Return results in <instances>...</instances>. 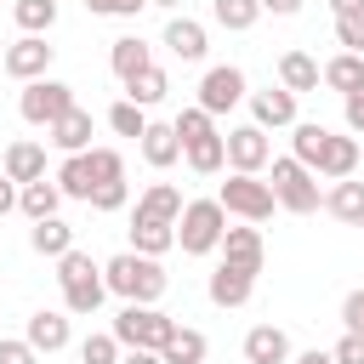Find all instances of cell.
Listing matches in <instances>:
<instances>
[{"label":"cell","mask_w":364,"mask_h":364,"mask_svg":"<svg viewBox=\"0 0 364 364\" xmlns=\"http://www.w3.org/2000/svg\"><path fill=\"white\" fill-rule=\"evenodd\" d=\"M324 136H330V125H318V119H296V159L313 171V159H318V148H324Z\"/></svg>","instance_id":"cell-37"},{"label":"cell","mask_w":364,"mask_h":364,"mask_svg":"<svg viewBox=\"0 0 364 364\" xmlns=\"http://www.w3.org/2000/svg\"><path fill=\"white\" fill-rule=\"evenodd\" d=\"M324 210H330L336 222H347V228H364V182L341 176V182L324 193Z\"/></svg>","instance_id":"cell-25"},{"label":"cell","mask_w":364,"mask_h":364,"mask_svg":"<svg viewBox=\"0 0 364 364\" xmlns=\"http://www.w3.org/2000/svg\"><path fill=\"white\" fill-rule=\"evenodd\" d=\"M330 11H336V17H358V11H364V0H330Z\"/></svg>","instance_id":"cell-49"},{"label":"cell","mask_w":364,"mask_h":364,"mask_svg":"<svg viewBox=\"0 0 364 364\" xmlns=\"http://www.w3.org/2000/svg\"><path fill=\"white\" fill-rule=\"evenodd\" d=\"M205 290H210L216 307H245L250 290H256V273H245V267H233V262H216V273H210Z\"/></svg>","instance_id":"cell-14"},{"label":"cell","mask_w":364,"mask_h":364,"mask_svg":"<svg viewBox=\"0 0 364 364\" xmlns=\"http://www.w3.org/2000/svg\"><path fill=\"white\" fill-rule=\"evenodd\" d=\"M245 364H290V336L279 324L245 330Z\"/></svg>","instance_id":"cell-16"},{"label":"cell","mask_w":364,"mask_h":364,"mask_svg":"<svg viewBox=\"0 0 364 364\" xmlns=\"http://www.w3.org/2000/svg\"><path fill=\"white\" fill-rule=\"evenodd\" d=\"M148 0H85V11L91 17H136Z\"/></svg>","instance_id":"cell-42"},{"label":"cell","mask_w":364,"mask_h":364,"mask_svg":"<svg viewBox=\"0 0 364 364\" xmlns=\"http://www.w3.org/2000/svg\"><path fill=\"white\" fill-rule=\"evenodd\" d=\"M210 17H216L228 34H245V28H256L262 0H210Z\"/></svg>","instance_id":"cell-31"},{"label":"cell","mask_w":364,"mask_h":364,"mask_svg":"<svg viewBox=\"0 0 364 364\" xmlns=\"http://www.w3.org/2000/svg\"><path fill=\"white\" fill-rule=\"evenodd\" d=\"M102 279H108V290L114 296H125V301H159L165 296V267H159V256H142V250H119L114 262H102Z\"/></svg>","instance_id":"cell-1"},{"label":"cell","mask_w":364,"mask_h":364,"mask_svg":"<svg viewBox=\"0 0 364 364\" xmlns=\"http://www.w3.org/2000/svg\"><path fill=\"white\" fill-rule=\"evenodd\" d=\"M222 136H228V165H233V171H250V176H256V171L273 159L267 131H262L256 119H250V125H233V131H222Z\"/></svg>","instance_id":"cell-10"},{"label":"cell","mask_w":364,"mask_h":364,"mask_svg":"<svg viewBox=\"0 0 364 364\" xmlns=\"http://www.w3.org/2000/svg\"><path fill=\"white\" fill-rule=\"evenodd\" d=\"M57 205H63V188H57V176L23 182V193H17V210H23L28 222H46V216H57Z\"/></svg>","instance_id":"cell-24"},{"label":"cell","mask_w":364,"mask_h":364,"mask_svg":"<svg viewBox=\"0 0 364 364\" xmlns=\"http://www.w3.org/2000/svg\"><path fill=\"white\" fill-rule=\"evenodd\" d=\"M262 11H273V17H296L301 0H262Z\"/></svg>","instance_id":"cell-47"},{"label":"cell","mask_w":364,"mask_h":364,"mask_svg":"<svg viewBox=\"0 0 364 364\" xmlns=\"http://www.w3.org/2000/svg\"><path fill=\"white\" fill-rule=\"evenodd\" d=\"M324 85H330V91H341V97H347V91H358V85H364V57H358V51L330 57V63H324Z\"/></svg>","instance_id":"cell-30"},{"label":"cell","mask_w":364,"mask_h":364,"mask_svg":"<svg viewBox=\"0 0 364 364\" xmlns=\"http://www.w3.org/2000/svg\"><path fill=\"white\" fill-rule=\"evenodd\" d=\"M57 284H63V307H68L74 318H91V313L102 307V296H108V279H102V267H97L85 250L57 256Z\"/></svg>","instance_id":"cell-2"},{"label":"cell","mask_w":364,"mask_h":364,"mask_svg":"<svg viewBox=\"0 0 364 364\" xmlns=\"http://www.w3.org/2000/svg\"><path fill=\"white\" fill-rule=\"evenodd\" d=\"M0 364H40V353H34L28 336H6L0 341Z\"/></svg>","instance_id":"cell-41"},{"label":"cell","mask_w":364,"mask_h":364,"mask_svg":"<svg viewBox=\"0 0 364 364\" xmlns=\"http://www.w3.org/2000/svg\"><path fill=\"white\" fill-rule=\"evenodd\" d=\"M250 114L262 131H279V125H296V91H250Z\"/></svg>","instance_id":"cell-17"},{"label":"cell","mask_w":364,"mask_h":364,"mask_svg":"<svg viewBox=\"0 0 364 364\" xmlns=\"http://www.w3.org/2000/svg\"><path fill=\"white\" fill-rule=\"evenodd\" d=\"M51 51H57V46H46V34H23V40H11V46H6V63H0V68H6L11 80H23V85H28V80H46Z\"/></svg>","instance_id":"cell-9"},{"label":"cell","mask_w":364,"mask_h":364,"mask_svg":"<svg viewBox=\"0 0 364 364\" xmlns=\"http://www.w3.org/2000/svg\"><path fill=\"white\" fill-rule=\"evenodd\" d=\"M341 114H347V131H353V136H364V85L341 97Z\"/></svg>","instance_id":"cell-44"},{"label":"cell","mask_w":364,"mask_h":364,"mask_svg":"<svg viewBox=\"0 0 364 364\" xmlns=\"http://www.w3.org/2000/svg\"><path fill=\"white\" fill-rule=\"evenodd\" d=\"M336 40H341V51H358L364 57V11L358 17H336Z\"/></svg>","instance_id":"cell-40"},{"label":"cell","mask_w":364,"mask_h":364,"mask_svg":"<svg viewBox=\"0 0 364 364\" xmlns=\"http://www.w3.org/2000/svg\"><path fill=\"white\" fill-rule=\"evenodd\" d=\"M28 245H34V256H51V262H57V256L74 250V228H68L63 216H46V222L28 228Z\"/></svg>","instance_id":"cell-27"},{"label":"cell","mask_w":364,"mask_h":364,"mask_svg":"<svg viewBox=\"0 0 364 364\" xmlns=\"http://www.w3.org/2000/svg\"><path fill=\"white\" fill-rule=\"evenodd\" d=\"M91 131H97V119L74 102L63 119H51V125H46V142H51V148H63V154H85V148H91Z\"/></svg>","instance_id":"cell-13"},{"label":"cell","mask_w":364,"mask_h":364,"mask_svg":"<svg viewBox=\"0 0 364 364\" xmlns=\"http://www.w3.org/2000/svg\"><path fill=\"white\" fill-rule=\"evenodd\" d=\"M114 336L119 347H148V353H165V341L176 336V318L159 313L154 301H125L119 318H114Z\"/></svg>","instance_id":"cell-4"},{"label":"cell","mask_w":364,"mask_h":364,"mask_svg":"<svg viewBox=\"0 0 364 364\" xmlns=\"http://www.w3.org/2000/svg\"><path fill=\"white\" fill-rule=\"evenodd\" d=\"M222 210L228 216H239V222H267L273 210H279V199H273V182H256L250 171H233L228 182H222Z\"/></svg>","instance_id":"cell-6"},{"label":"cell","mask_w":364,"mask_h":364,"mask_svg":"<svg viewBox=\"0 0 364 364\" xmlns=\"http://www.w3.org/2000/svg\"><path fill=\"white\" fill-rule=\"evenodd\" d=\"M165 91H171V80H165V68H159V63H154V68H142L136 80H125V97H131L136 108H154Z\"/></svg>","instance_id":"cell-32"},{"label":"cell","mask_w":364,"mask_h":364,"mask_svg":"<svg viewBox=\"0 0 364 364\" xmlns=\"http://www.w3.org/2000/svg\"><path fill=\"white\" fill-rule=\"evenodd\" d=\"M74 108V85H63V80H28L23 85V97H17V114L28 119V125H51V119H63Z\"/></svg>","instance_id":"cell-7"},{"label":"cell","mask_w":364,"mask_h":364,"mask_svg":"<svg viewBox=\"0 0 364 364\" xmlns=\"http://www.w3.org/2000/svg\"><path fill=\"white\" fill-rule=\"evenodd\" d=\"M171 125H176V136H182V148H193V142H205V136H216V114H205L199 102H193V108H182V114H176Z\"/></svg>","instance_id":"cell-34"},{"label":"cell","mask_w":364,"mask_h":364,"mask_svg":"<svg viewBox=\"0 0 364 364\" xmlns=\"http://www.w3.org/2000/svg\"><path fill=\"white\" fill-rule=\"evenodd\" d=\"M17 193H23V188H17L6 171H0V216H6V210H17Z\"/></svg>","instance_id":"cell-46"},{"label":"cell","mask_w":364,"mask_h":364,"mask_svg":"<svg viewBox=\"0 0 364 364\" xmlns=\"http://www.w3.org/2000/svg\"><path fill=\"white\" fill-rule=\"evenodd\" d=\"M318 80H324V68H318L307 51H284V57H279V85H284V91L301 97V91H318Z\"/></svg>","instance_id":"cell-26"},{"label":"cell","mask_w":364,"mask_h":364,"mask_svg":"<svg viewBox=\"0 0 364 364\" xmlns=\"http://www.w3.org/2000/svg\"><path fill=\"white\" fill-rule=\"evenodd\" d=\"M6 46H11V40H6V34H0V63H6Z\"/></svg>","instance_id":"cell-52"},{"label":"cell","mask_w":364,"mask_h":364,"mask_svg":"<svg viewBox=\"0 0 364 364\" xmlns=\"http://www.w3.org/2000/svg\"><path fill=\"white\" fill-rule=\"evenodd\" d=\"M222 262H233V267H245V273H262V262H267L262 228H256V222H245V228H228V233H222Z\"/></svg>","instance_id":"cell-12"},{"label":"cell","mask_w":364,"mask_h":364,"mask_svg":"<svg viewBox=\"0 0 364 364\" xmlns=\"http://www.w3.org/2000/svg\"><path fill=\"white\" fill-rule=\"evenodd\" d=\"M222 233H228V210H222V199H188V205H182V216H176V245H182L188 256H210V250H222Z\"/></svg>","instance_id":"cell-3"},{"label":"cell","mask_w":364,"mask_h":364,"mask_svg":"<svg viewBox=\"0 0 364 364\" xmlns=\"http://www.w3.org/2000/svg\"><path fill=\"white\" fill-rule=\"evenodd\" d=\"M358 159H364V142L358 136H324V148H318V159H313V176H324V182H341V176H353L358 171Z\"/></svg>","instance_id":"cell-11"},{"label":"cell","mask_w":364,"mask_h":364,"mask_svg":"<svg viewBox=\"0 0 364 364\" xmlns=\"http://www.w3.org/2000/svg\"><path fill=\"white\" fill-rule=\"evenodd\" d=\"M165 364H205V336L176 324V336L165 341Z\"/></svg>","instance_id":"cell-35"},{"label":"cell","mask_w":364,"mask_h":364,"mask_svg":"<svg viewBox=\"0 0 364 364\" xmlns=\"http://www.w3.org/2000/svg\"><path fill=\"white\" fill-rule=\"evenodd\" d=\"M80 364H119V336L114 330H97L80 341Z\"/></svg>","instance_id":"cell-38"},{"label":"cell","mask_w":364,"mask_h":364,"mask_svg":"<svg viewBox=\"0 0 364 364\" xmlns=\"http://www.w3.org/2000/svg\"><path fill=\"white\" fill-rule=\"evenodd\" d=\"M108 63H114V74H119V85H125V80H136L142 68H154V51H148V40H136V34H119V40L108 46Z\"/></svg>","instance_id":"cell-23"},{"label":"cell","mask_w":364,"mask_h":364,"mask_svg":"<svg viewBox=\"0 0 364 364\" xmlns=\"http://www.w3.org/2000/svg\"><path fill=\"white\" fill-rule=\"evenodd\" d=\"M182 205H188V199H182V188H176V182H148L131 216H148V222H176V216H182Z\"/></svg>","instance_id":"cell-19"},{"label":"cell","mask_w":364,"mask_h":364,"mask_svg":"<svg viewBox=\"0 0 364 364\" xmlns=\"http://www.w3.org/2000/svg\"><path fill=\"white\" fill-rule=\"evenodd\" d=\"M176 245V222H148V216H131V250L142 256H165Z\"/></svg>","instance_id":"cell-28"},{"label":"cell","mask_w":364,"mask_h":364,"mask_svg":"<svg viewBox=\"0 0 364 364\" xmlns=\"http://www.w3.org/2000/svg\"><path fill=\"white\" fill-rule=\"evenodd\" d=\"M245 97H250L245 68H233V63L205 68V80H199V108H205V114H228V108H239Z\"/></svg>","instance_id":"cell-8"},{"label":"cell","mask_w":364,"mask_h":364,"mask_svg":"<svg viewBox=\"0 0 364 364\" xmlns=\"http://www.w3.org/2000/svg\"><path fill=\"white\" fill-rule=\"evenodd\" d=\"M119 364H165V353H148V347H131Z\"/></svg>","instance_id":"cell-48"},{"label":"cell","mask_w":364,"mask_h":364,"mask_svg":"<svg viewBox=\"0 0 364 364\" xmlns=\"http://www.w3.org/2000/svg\"><path fill=\"white\" fill-rule=\"evenodd\" d=\"M108 125H114V136H142V131H148V108H136L131 97H119V102L108 108Z\"/></svg>","instance_id":"cell-36"},{"label":"cell","mask_w":364,"mask_h":364,"mask_svg":"<svg viewBox=\"0 0 364 364\" xmlns=\"http://www.w3.org/2000/svg\"><path fill=\"white\" fill-rule=\"evenodd\" d=\"M125 199H131L125 176H114V182H102V188L91 193V210H125Z\"/></svg>","instance_id":"cell-39"},{"label":"cell","mask_w":364,"mask_h":364,"mask_svg":"<svg viewBox=\"0 0 364 364\" xmlns=\"http://www.w3.org/2000/svg\"><path fill=\"white\" fill-rule=\"evenodd\" d=\"M136 148H142V159H148L154 171H171V165L182 159V136H176V125H159V119H148V131L136 136Z\"/></svg>","instance_id":"cell-15"},{"label":"cell","mask_w":364,"mask_h":364,"mask_svg":"<svg viewBox=\"0 0 364 364\" xmlns=\"http://www.w3.org/2000/svg\"><path fill=\"white\" fill-rule=\"evenodd\" d=\"M0 171H6V176H11L17 188H23V182H40V176H46V148L23 136V142H11V148H6Z\"/></svg>","instance_id":"cell-21"},{"label":"cell","mask_w":364,"mask_h":364,"mask_svg":"<svg viewBox=\"0 0 364 364\" xmlns=\"http://www.w3.org/2000/svg\"><path fill=\"white\" fill-rule=\"evenodd\" d=\"M23 336L34 341V353H63V347H68V313L40 307V313H28V330H23Z\"/></svg>","instance_id":"cell-20"},{"label":"cell","mask_w":364,"mask_h":364,"mask_svg":"<svg viewBox=\"0 0 364 364\" xmlns=\"http://www.w3.org/2000/svg\"><path fill=\"white\" fill-rule=\"evenodd\" d=\"M330 358H336V364H364V336H358V330H347V336L330 347Z\"/></svg>","instance_id":"cell-43"},{"label":"cell","mask_w":364,"mask_h":364,"mask_svg":"<svg viewBox=\"0 0 364 364\" xmlns=\"http://www.w3.org/2000/svg\"><path fill=\"white\" fill-rule=\"evenodd\" d=\"M341 324H347V330H358V336H364V290H353V296H347V301H341Z\"/></svg>","instance_id":"cell-45"},{"label":"cell","mask_w":364,"mask_h":364,"mask_svg":"<svg viewBox=\"0 0 364 364\" xmlns=\"http://www.w3.org/2000/svg\"><path fill=\"white\" fill-rule=\"evenodd\" d=\"M57 188H63V199H85V205H91V193H97L91 148H85V154H63V165H57Z\"/></svg>","instance_id":"cell-18"},{"label":"cell","mask_w":364,"mask_h":364,"mask_svg":"<svg viewBox=\"0 0 364 364\" xmlns=\"http://www.w3.org/2000/svg\"><path fill=\"white\" fill-rule=\"evenodd\" d=\"M182 159H188V171H193V176H216V171L228 165V136L216 131V136H205V142L182 148Z\"/></svg>","instance_id":"cell-29"},{"label":"cell","mask_w":364,"mask_h":364,"mask_svg":"<svg viewBox=\"0 0 364 364\" xmlns=\"http://www.w3.org/2000/svg\"><path fill=\"white\" fill-rule=\"evenodd\" d=\"M273 199H279V210H290V216H313L318 205H324V193H318V176L290 154V159H273Z\"/></svg>","instance_id":"cell-5"},{"label":"cell","mask_w":364,"mask_h":364,"mask_svg":"<svg viewBox=\"0 0 364 364\" xmlns=\"http://www.w3.org/2000/svg\"><path fill=\"white\" fill-rule=\"evenodd\" d=\"M148 6H159V11H176V6H182V0H148Z\"/></svg>","instance_id":"cell-51"},{"label":"cell","mask_w":364,"mask_h":364,"mask_svg":"<svg viewBox=\"0 0 364 364\" xmlns=\"http://www.w3.org/2000/svg\"><path fill=\"white\" fill-rule=\"evenodd\" d=\"M11 17L23 34H46L57 23V0H11Z\"/></svg>","instance_id":"cell-33"},{"label":"cell","mask_w":364,"mask_h":364,"mask_svg":"<svg viewBox=\"0 0 364 364\" xmlns=\"http://www.w3.org/2000/svg\"><path fill=\"white\" fill-rule=\"evenodd\" d=\"M296 364H336V358H330V353H318V347H313V353H301V358H296Z\"/></svg>","instance_id":"cell-50"},{"label":"cell","mask_w":364,"mask_h":364,"mask_svg":"<svg viewBox=\"0 0 364 364\" xmlns=\"http://www.w3.org/2000/svg\"><path fill=\"white\" fill-rule=\"evenodd\" d=\"M165 46H171L182 63H199V57L210 51V40H205V23H193V17H171V23H165Z\"/></svg>","instance_id":"cell-22"}]
</instances>
